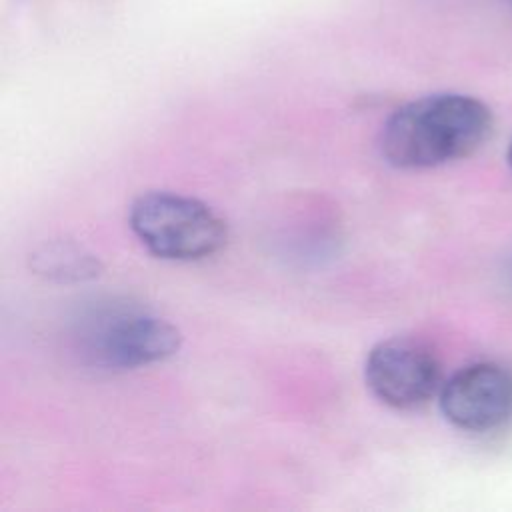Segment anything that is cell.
<instances>
[{
	"label": "cell",
	"mask_w": 512,
	"mask_h": 512,
	"mask_svg": "<svg viewBox=\"0 0 512 512\" xmlns=\"http://www.w3.org/2000/svg\"><path fill=\"white\" fill-rule=\"evenodd\" d=\"M492 132L490 108L466 94H430L400 106L384 124L380 150L404 170L434 168L474 154Z\"/></svg>",
	"instance_id": "obj_1"
},
{
	"label": "cell",
	"mask_w": 512,
	"mask_h": 512,
	"mask_svg": "<svg viewBox=\"0 0 512 512\" xmlns=\"http://www.w3.org/2000/svg\"><path fill=\"white\" fill-rule=\"evenodd\" d=\"M128 224L142 246L162 260H204L228 240V226L212 206L166 190L140 194L130 204Z\"/></svg>",
	"instance_id": "obj_2"
},
{
	"label": "cell",
	"mask_w": 512,
	"mask_h": 512,
	"mask_svg": "<svg viewBox=\"0 0 512 512\" xmlns=\"http://www.w3.org/2000/svg\"><path fill=\"white\" fill-rule=\"evenodd\" d=\"M80 350L106 370H130L172 358L180 330L166 318L128 302H106L80 320Z\"/></svg>",
	"instance_id": "obj_3"
},
{
	"label": "cell",
	"mask_w": 512,
	"mask_h": 512,
	"mask_svg": "<svg viewBox=\"0 0 512 512\" xmlns=\"http://www.w3.org/2000/svg\"><path fill=\"white\" fill-rule=\"evenodd\" d=\"M364 380L368 390L386 406L416 410L442 388V366L436 354L412 338H388L366 356Z\"/></svg>",
	"instance_id": "obj_4"
},
{
	"label": "cell",
	"mask_w": 512,
	"mask_h": 512,
	"mask_svg": "<svg viewBox=\"0 0 512 512\" xmlns=\"http://www.w3.org/2000/svg\"><path fill=\"white\" fill-rule=\"evenodd\" d=\"M444 418L466 432H490L512 418V372L476 362L454 372L438 392Z\"/></svg>",
	"instance_id": "obj_5"
},
{
	"label": "cell",
	"mask_w": 512,
	"mask_h": 512,
	"mask_svg": "<svg viewBox=\"0 0 512 512\" xmlns=\"http://www.w3.org/2000/svg\"><path fill=\"white\" fill-rule=\"evenodd\" d=\"M32 268L58 282H82L98 276L100 262L82 246L72 242H52L32 256Z\"/></svg>",
	"instance_id": "obj_6"
},
{
	"label": "cell",
	"mask_w": 512,
	"mask_h": 512,
	"mask_svg": "<svg viewBox=\"0 0 512 512\" xmlns=\"http://www.w3.org/2000/svg\"><path fill=\"white\" fill-rule=\"evenodd\" d=\"M508 162L512 166V140H510V146H508Z\"/></svg>",
	"instance_id": "obj_7"
},
{
	"label": "cell",
	"mask_w": 512,
	"mask_h": 512,
	"mask_svg": "<svg viewBox=\"0 0 512 512\" xmlns=\"http://www.w3.org/2000/svg\"><path fill=\"white\" fill-rule=\"evenodd\" d=\"M508 280H510V286H512V260H510V266H508Z\"/></svg>",
	"instance_id": "obj_8"
},
{
	"label": "cell",
	"mask_w": 512,
	"mask_h": 512,
	"mask_svg": "<svg viewBox=\"0 0 512 512\" xmlns=\"http://www.w3.org/2000/svg\"><path fill=\"white\" fill-rule=\"evenodd\" d=\"M506 2H508V4H510V6H512V0H506Z\"/></svg>",
	"instance_id": "obj_9"
}]
</instances>
